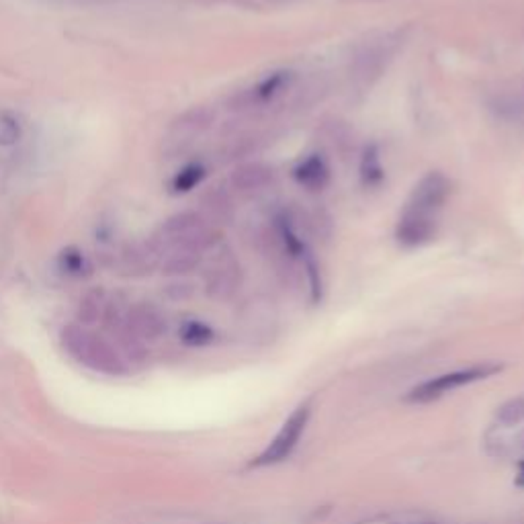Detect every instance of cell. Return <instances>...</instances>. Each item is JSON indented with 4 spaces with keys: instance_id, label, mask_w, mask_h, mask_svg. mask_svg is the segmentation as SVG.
<instances>
[{
    "instance_id": "1",
    "label": "cell",
    "mask_w": 524,
    "mask_h": 524,
    "mask_svg": "<svg viewBox=\"0 0 524 524\" xmlns=\"http://www.w3.org/2000/svg\"><path fill=\"white\" fill-rule=\"evenodd\" d=\"M453 185L440 171H430L412 188L395 226V237L402 246L418 248L437 236L438 213L451 197Z\"/></svg>"
},
{
    "instance_id": "2",
    "label": "cell",
    "mask_w": 524,
    "mask_h": 524,
    "mask_svg": "<svg viewBox=\"0 0 524 524\" xmlns=\"http://www.w3.org/2000/svg\"><path fill=\"white\" fill-rule=\"evenodd\" d=\"M218 242V232L209 226L205 215L197 212H180L166 220L154 236L152 246L160 254H169L179 248H191L205 253Z\"/></svg>"
},
{
    "instance_id": "3",
    "label": "cell",
    "mask_w": 524,
    "mask_h": 524,
    "mask_svg": "<svg viewBox=\"0 0 524 524\" xmlns=\"http://www.w3.org/2000/svg\"><path fill=\"white\" fill-rule=\"evenodd\" d=\"M62 342H64L66 351L95 371L107 373V375H121L125 373L123 361L119 354L111 348L103 338L95 337V334L87 332L80 326H68L62 332Z\"/></svg>"
},
{
    "instance_id": "4",
    "label": "cell",
    "mask_w": 524,
    "mask_h": 524,
    "mask_svg": "<svg viewBox=\"0 0 524 524\" xmlns=\"http://www.w3.org/2000/svg\"><path fill=\"white\" fill-rule=\"evenodd\" d=\"M500 365H494V362H484V365H473L465 369H457V371L443 373L438 377H432V379L420 383L414 389H410L406 400L412 403H428L435 402L438 397H443L451 391L461 389L465 386H471V383H478L481 379H487L500 371Z\"/></svg>"
},
{
    "instance_id": "5",
    "label": "cell",
    "mask_w": 524,
    "mask_h": 524,
    "mask_svg": "<svg viewBox=\"0 0 524 524\" xmlns=\"http://www.w3.org/2000/svg\"><path fill=\"white\" fill-rule=\"evenodd\" d=\"M215 113L209 107H193L171 121L162 137V154L177 158L185 154L197 139L212 128Z\"/></svg>"
},
{
    "instance_id": "6",
    "label": "cell",
    "mask_w": 524,
    "mask_h": 524,
    "mask_svg": "<svg viewBox=\"0 0 524 524\" xmlns=\"http://www.w3.org/2000/svg\"><path fill=\"white\" fill-rule=\"evenodd\" d=\"M310 418H312V400H307L304 403H299V406L291 412V416L283 422L281 430L277 432V437L272 438L267 449L254 459L253 465L270 467V465L283 463L285 459H289L291 453L295 451V446L299 445V440H302L307 424H310Z\"/></svg>"
},
{
    "instance_id": "7",
    "label": "cell",
    "mask_w": 524,
    "mask_h": 524,
    "mask_svg": "<svg viewBox=\"0 0 524 524\" xmlns=\"http://www.w3.org/2000/svg\"><path fill=\"white\" fill-rule=\"evenodd\" d=\"M400 41V33H383L381 37H371L362 44L353 62V79L362 87H371L395 55Z\"/></svg>"
},
{
    "instance_id": "8",
    "label": "cell",
    "mask_w": 524,
    "mask_h": 524,
    "mask_svg": "<svg viewBox=\"0 0 524 524\" xmlns=\"http://www.w3.org/2000/svg\"><path fill=\"white\" fill-rule=\"evenodd\" d=\"M242 283V267L237 261L234 250L229 246L218 248V253L213 254L209 269L205 272V287L207 293L213 299H229L234 297V293L240 289Z\"/></svg>"
},
{
    "instance_id": "9",
    "label": "cell",
    "mask_w": 524,
    "mask_h": 524,
    "mask_svg": "<svg viewBox=\"0 0 524 524\" xmlns=\"http://www.w3.org/2000/svg\"><path fill=\"white\" fill-rule=\"evenodd\" d=\"M272 179H275V172H272L269 164L242 162L236 166L232 174H229V185H232L236 193L253 197V195L267 191L272 185Z\"/></svg>"
},
{
    "instance_id": "10",
    "label": "cell",
    "mask_w": 524,
    "mask_h": 524,
    "mask_svg": "<svg viewBox=\"0 0 524 524\" xmlns=\"http://www.w3.org/2000/svg\"><path fill=\"white\" fill-rule=\"evenodd\" d=\"M291 79L293 74L287 72V70H277V72L264 76L261 82H256V85L246 90L240 99L246 103V107H262V104L277 99L283 90H287L291 85Z\"/></svg>"
},
{
    "instance_id": "11",
    "label": "cell",
    "mask_w": 524,
    "mask_h": 524,
    "mask_svg": "<svg viewBox=\"0 0 524 524\" xmlns=\"http://www.w3.org/2000/svg\"><path fill=\"white\" fill-rule=\"evenodd\" d=\"M293 177L307 191H321L330 183V166H328L326 158L321 154H312V156L304 158L302 162L295 166Z\"/></svg>"
},
{
    "instance_id": "12",
    "label": "cell",
    "mask_w": 524,
    "mask_h": 524,
    "mask_svg": "<svg viewBox=\"0 0 524 524\" xmlns=\"http://www.w3.org/2000/svg\"><path fill=\"white\" fill-rule=\"evenodd\" d=\"M129 330L139 338H158L166 330V318L158 307L139 304L129 312Z\"/></svg>"
},
{
    "instance_id": "13",
    "label": "cell",
    "mask_w": 524,
    "mask_h": 524,
    "mask_svg": "<svg viewBox=\"0 0 524 524\" xmlns=\"http://www.w3.org/2000/svg\"><path fill=\"white\" fill-rule=\"evenodd\" d=\"M201 204H204L207 218L212 221L228 223L234 220L236 205H234L232 193H229L226 187L209 188V191L204 195V201H201Z\"/></svg>"
},
{
    "instance_id": "14",
    "label": "cell",
    "mask_w": 524,
    "mask_h": 524,
    "mask_svg": "<svg viewBox=\"0 0 524 524\" xmlns=\"http://www.w3.org/2000/svg\"><path fill=\"white\" fill-rule=\"evenodd\" d=\"M359 177L365 188H377L383 180H386V166L381 160V150L377 144H369L362 150L361 162H359Z\"/></svg>"
},
{
    "instance_id": "15",
    "label": "cell",
    "mask_w": 524,
    "mask_h": 524,
    "mask_svg": "<svg viewBox=\"0 0 524 524\" xmlns=\"http://www.w3.org/2000/svg\"><path fill=\"white\" fill-rule=\"evenodd\" d=\"M201 254L204 253H199V250H191V248L172 250V253H169V256H166L162 270L166 272V275H187V272H191L199 267Z\"/></svg>"
},
{
    "instance_id": "16",
    "label": "cell",
    "mask_w": 524,
    "mask_h": 524,
    "mask_svg": "<svg viewBox=\"0 0 524 524\" xmlns=\"http://www.w3.org/2000/svg\"><path fill=\"white\" fill-rule=\"evenodd\" d=\"M58 264H60V269L70 277H87V275H90V270H93V264H90L85 253H80L79 248L62 250Z\"/></svg>"
},
{
    "instance_id": "17",
    "label": "cell",
    "mask_w": 524,
    "mask_h": 524,
    "mask_svg": "<svg viewBox=\"0 0 524 524\" xmlns=\"http://www.w3.org/2000/svg\"><path fill=\"white\" fill-rule=\"evenodd\" d=\"M205 174H207V169L201 162L187 164L185 169H180L177 172V177L172 179V183H171L172 191L174 193H188V191H193L195 187L201 185V180L205 179Z\"/></svg>"
},
{
    "instance_id": "18",
    "label": "cell",
    "mask_w": 524,
    "mask_h": 524,
    "mask_svg": "<svg viewBox=\"0 0 524 524\" xmlns=\"http://www.w3.org/2000/svg\"><path fill=\"white\" fill-rule=\"evenodd\" d=\"M180 338H183V342L188 346H205L215 338V332L212 326L205 324V321L191 320L180 328Z\"/></svg>"
},
{
    "instance_id": "19",
    "label": "cell",
    "mask_w": 524,
    "mask_h": 524,
    "mask_svg": "<svg viewBox=\"0 0 524 524\" xmlns=\"http://www.w3.org/2000/svg\"><path fill=\"white\" fill-rule=\"evenodd\" d=\"M103 304H104L103 291L99 289L88 291L87 295L80 299V307H79V318L82 324H95V321L101 318Z\"/></svg>"
},
{
    "instance_id": "20",
    "label": "cell",
    "mask_w": 524,
    "mask_h": 524,
    "mask_svg": "<svg viewBox=\"0 0 524 524\" xmlns=\"http://www.w3.org/2000/svg\"><path fill=\"white\" fill-rule=\"evenodd\" d=\"M23 137V123L9 111H0V146H15Z\"/></svg>"
},
{
    "instance_id": "21",
    "label": "cell",
    "mask_w": 524,
    "mask_h": 524,
    "mask_svg": "<svg viewBox=\"0 0 524 524\" xmlns=\"http://www.w3.org/2000/svg\"><path fill=\"white\" fill-rule=\"evenodd\" d=\"M495 420L504 426H522L524 424V395L514 397L495 412Z\"/></svg>"
},
{
    "instance_id": "22",
    "label": "cell",
    "mask_w": 524,
    "mask_h": 524,
    "mask_svg": "<svg viewBox=\"0 0 524 524\" xmlns=\"http://www.w3.org/2000/svg\"><path fill=\"white\" fill-rule=\"evenodd\" d=\"M403 524H440V522L430 520V519H422V516H418V519H410V516H403Z\"/></svg>"
},
{
    "instance_id": "23",
    "label": "cell",
    "mask_w": 524,
    "mask_h": 524,
    "mask_svg": "<svg viewBox=\"0 0 524 524\" xmlns=\"http://www.w3.org/2000/svg\"><path fill=\"white\" fill-rule=\"evenodd\" d=\"M519 473H520V484H524V461H520V465H519Z\"/></svg>"
},
{
    "instance_id": "24",
    "label": "cell",
    "mask_w": 524,
    "mask_h": 524,
    "mask_svg": "<svg viewBox=\"0 0 524 524\" xmlns=\"http://www.w3.org/2000/svg\"><path fill=\"white\" fill-rule=\"evenodd\" d=\"M74 3H95V0H74Z\"/></svg>"
}]
</instances>
